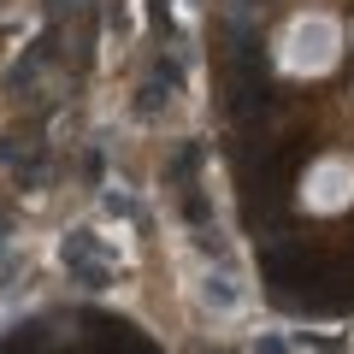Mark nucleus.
Returning a JSON list of instances; mask_svg holds the SVG:
<instances>
[{
	"mask_svg": "<svg viewBox=\"0 0 354 354\" xmlns=\"http://www.w3.org/2000/svg\"><path fill=\"white\" fill-rule=\"evenodd\" d=\"M330 48H337V30H330L325 18L295 24V36H290V59L307 65V71H325V65H330Z\"/></svg>",
	"mask_w": 354,
	"mask_h": 354,
	"instance_id": "1",
	"label": "nucleus"
}]
</instances>
